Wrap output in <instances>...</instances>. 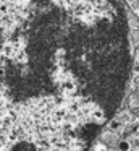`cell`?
Wrapping results in <instances>:
<instances>
[{
	"label": "cell",
	"instance_id": "3957f363",
	"mask_svg": "<svg viewBox=\"0 0 139 151\" xmlns=\"http://www.w3.org/2000/svg\"><path fill=\"white\" fill-rule=\"evenodd\" d=\"M94 119H96V120H100V119H103V112L100 111V109H96V112H94Z\"/></svg>",
	"mask_w": 139,
	"mask_h": 151
},
{
	"label": "cell",
	"instance_id": "7a4b0ae2",
	"mask_svg": "<svg viewBox=\"0 0 139 151\" xmlns=\"http://www.w3.org/2000/svg\"><path fill=\"white\" fill-rule=\"evenodd\" d=\"M61 89H63V91H66V93H71V91H74V85L71 81H63Z\"/></svg>",
	"mask_w": 139,
	"mask_h": 151
},
{
	"label": "cell",
	"instance_id": "277c9868",
	"mask_svg": "<svg viewBox=\"0 0 139 151\" xmlns=\"http://www.w3.org/2000/svg\"><path fill=\"white\" fill-rule=\"evenodd\" d=\"M110 128H112V130H118V128H120V122L118 120H112V122H110Z\"/></svg>",
	"mask_w": 139,
	"mask_h": 151
},
{
	"label": "cell",
	"instance_id": "8992f818",
	"mask_svg": "<svg viewBox=\"0 0 139 151\" xmlns=\"http://www.w3.org/2000/svg\"><path fill=\"white\" fill-rule=\"evenodd\" d=\"M138 62H139V55H138Z\"/></svg>",
	"mask_w": 139,
	"mask_h": 151
},
{
	"label": "cell",
	"instance_id": "5b68a950",
	"mask_svg": "<svg viewBox=\"0 0 139 151\" xmlns=\"http://www.w3.org/2000/svg\"><path fill=\"white\" fill-rule=\"evenodd\" d=\"M134 72H136V73H139V62L134 65Z\"/></svg>",
	"mask_w": 139,
	"mask_h": 151
},
{
	"label": "cell",
	"instance_id": "6da1fadb",
	"mask_svg": "<svg viewBox=\"0 0 139 151\" xmlns=\"http://www.w3.org/2000/svg\"><path fill=\"white\" fill-rule=\"evenodd\" d=\"M118 151H131V141L128 140H120L118 145H116Z\"/></svg>",
	"mask_w": 139,
	"mask_h": 151
}]
</instances>
